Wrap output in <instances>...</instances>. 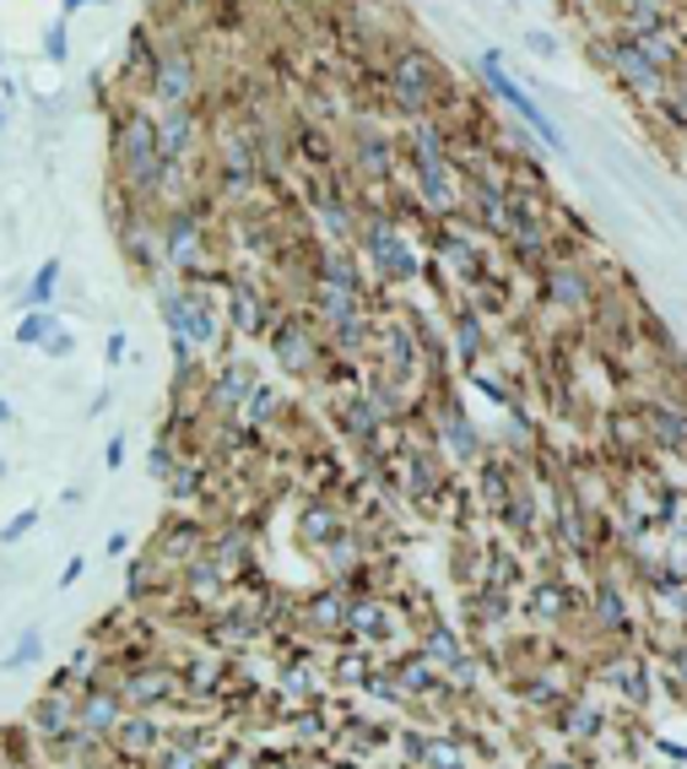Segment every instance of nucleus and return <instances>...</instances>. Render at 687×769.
I'll return each mask as SVG.
<instances>
[{
    "label": "nucleus",
    "instance_id": "nucleus-6",
    "mask_svg": "<svg viewBox=\"0 0 687 769\" xmlns=\"http://www.w3.org/2000/svg\"><path fill=\"white\" fill-rule=\"evenodd\" d=\"M396 628H401V617H396L390 597H347V639L341 645L374 650V645H390Z\"/></svg>",
    "mask_w": 687,
    "mask_h": 769
},
{
    "label": "nucleus",
    "instance_id": "nucleus-53",
    "mask_svg": "<svg viewBox=\"0 0 687 769\" xmlns=\"http://www.w3.org/2000/svg\"><path fill=\"white\" fill-rule=\"evenodd\" d=\"M0 429H16V407H11L5 396H0Z\"/></svg>",
    "mask_w": 687,
    "mask_h": 769
},
{
    "label": "nucleus",
    "instance_id": "nucleus-38",
    "mask_svg": "<svg viewBox=\"0 0 687 769\" xmlns=\"http://www.w3.org/2000/svg\"><path fill=\"white\" fill-rule=\"evenodd\" d=\"M320 283H330V288H347V293H358V299H363L358 266H352V255H341V250H325V255H320Z\"/></svg>",
    "mask_w": 687,
    "mask_h": 769
},
{
    "label": "nucleus",
    "instance_id": "nucleus-21",
    "mask_svg": "<svg viewBox=\"0 0 687 769\" xmlns=\"http://www.w3.org/2000/svg\"><path fill=\"white\" fill-rule=\"evenodd\" d=\"M417 650H422V656H427L438 672H449V666H455V661H460L471 645H466V634H460L455 623H444V617L433 613L422 628H417Z\"/></svg>",
    "mask_w": 687,
    "mask_h": 769
},
{
    "label": "nucleus",
    "instance_id": "nucleus-31",
    "mask_svg": "<svg viewBox=\"0 0 687 769\" xmlns=\"http://www.w3.org/2000/svg\"><path fill=\"white\" fill-rule=\"evenodd\" d=\"M228 309H233V325L244 331V336H272V309L261 304V293L255 288H233V299H228Z\"/></svg>",
    "mask_w": 687,
    "mask_h": 769
},
{
    "label": "nucleus",
    "instance_id": "nucleus-4",
    "mask_svg": "<svg viewBox=\"0 0 687 769\" xmlns=\"http://www.w3.org/2000/svg\"><path fill=\"white\" fill-rule=\"evenodd\" d=\"M520 613L531 617L537 628H574L584 617V591H574L568 575H537V580H526Z\"/></svg>",
    "mask_w": 687,
    "mask_h": 769
},
{
    "label": "nucleus",
    "instance_id": "nucleus-2",
    "mask_svg": "<svg viewBox=\"0 0 687 769\" xmlns=\"http://www.w3.org/2000/svg\"><path fill=\"white\" fill-rule=\"evenodd\" d=\"M114 157H120V179L131 184V195H152L162 184V168H168V157L157 147V120L131 115L114 136Z\"/></svg>",
    "mask_w": 687,
    "mask_h": 769
},
{
    "label": "nucleus",
    "instance_id": "nucleus-11",
    "mask_svg": "<svg viewBox=\"0 0 687 769\" xmlns=\"http://www.w3.org/2000/svg\"><path fill=\"white\" fill-rule=\"evenodd\" d=\"M292 617H298V628L309 639H347V591L341 586H325V591L303 597L292 608Z\"/></svg>",
    "mask_w": 687,
    "mask_h": 769
},
{
    "label": "nucleus",
    "instance_id": "nucleus-29",
    "mask_svg": "<svg viewBox=\"0 0 687 769\" xmlns=\"http://www.w3.org/2000/svg\"><path fill=\"white\" fill-rule=\"evenodd\" d=\"M417 173H422V195L433 201V212H455V190H449L444 157L427 147V136H422V163H417Z\"/></svg>",
    "mask_w": 687,
    "mask_h": 769
},
{
    "label": "nucleus",
    "instance_id": "nucleus-58",
    "mask_svg": "<svg viewBox=\"0 0 687 769\" xmlns=\"http://www.w3.org/2000/svg\"><path fill=\"white\" fill-rule=\"evenodd\" d=\"M287 5H298V0H287Z\"/></svg>",
    "mask_w": 687,
    "mask_h": 769
},
{
    "label": "nucleus",
    "instance_id": "nucleus-3",
    "mask_svg": "<svg viewBox=\"0 0 687 769\" xmlns=\"http://www.w3.org/2000/svg\"><path fill=\"white\" fill-rule=\"evenodd\" d=\"M114 694L125 699V710H141V716H168L184 688H179V666L162 661V656H146V661H131L114 683Z\"/></svg>",
    "mask_w": 687,
    "mask_h": 769
},
{
    "label": "nucleus",
    "instance_id": "nucleus-59",
    "mask_svg": "<svg viewBox=\"0 0 687 769\" xmlns=\"http://www.w3.org/2000/svg\"><path fill=\"white\" fill-rule=\"evenodd\" d=\"M190 5H201V0H190Z\"/></svg>",
    "mask_w": 687,
    "mask_h": 769
},
{
    "label": "nucleus",
    "instance_id": "nucleus-18",
    "mask_svg": "<svg viewBox=\"0 0 687 769\" xmlns=\"http://www.w3.org/2000/svg\"><path fill=\"white\" fill-rule=\"evenodd\" d=\"M179 688H184V699H222L228 694V661L217 656V650H201V656H190L184 666H179Z\"/></svg>",
    "mask_w": 687,
    "mask_h": 769
},
{
    "label": "nucleus",
    "instance_id": "nucleus-26",
    "mask_svg": "<svg viewBox=\"0 0 687 769\" xmlns=\"http://www.w3.org/2000/svg\"><path fill=\"white\" fill-rule=\"evenodd\" d=\"M433 76H438V71H433L422 55H401V65H396V93H401V104H407V109H422V104H427Z\"/></svg>",
    "mask_w": 687,
    "mask_h": 769
},
{
    "label": "nucleus",
    "instance_id": "nucleus-44",
    "mask_svg": "<svg viewBox=\"0 0 687 769\" xmlns=\"http://www.w3.org/2000/svg\"><path fill=\"white\" fill-rule=\"evenodd\" d=\"M552 293H557V304H579V299H584V283H579L574 272H557V277H552Z\"/></svg>",
    "mask_w": 687,
    "mask_h": 769
},
{
    "label": "nucleus",
    "instance_id": "nucleus-15",
    "mask_svg": "<svg viewBox=\"0 0 687 769\" xmlns=\"http://www.w3.org/2000/svg\"><path fill=\"white\" fill-rule=\"evenodd\" d=\"M173 591H179V575H173L152 548L125 564V602H131V608H152L157 597H173Z\"/></svg>",
    "mask_w": 687,
    "mask_h": 769
},
{
    "label": "nucleus",
    "instance_id": "nucleus-50",
    "mask_svg": "<svg viewBox=\"0 0 687 769\" xmlns=\"http://www.w3.org/2000/svg\"><path fill=\"white\" fill-rule=\"evenodd\" d=\"M71 352H76V336L71 331H55V341L44 347V358H71Z\"/></svg>",
    "mask_w": 687,
    "mask_h": 769
},
{
    "label": "nucleus",
    "instance_id": "nucleus-52",
    "mask_svg": "<svg viewBox=\"0 0 687 769\" xmlns=\"http://www.w3.org/2000/svg\"><path fill=\"white\" fill-rule=\"evenodd\" d=\"M104 553H109V558H125V553H131V537H125V531H109Z\"/></svg>",
    "mask_w": 687,
    "mask_h": 769
},
{
    "label": "nucleus",
    "instance_id": "nucleus-47",
    "mask_svg": "<svg viewBox=\"0 0 687 769\" xmlns=\"http://www.w3.org/2000/svg\"><path fill=\"white\" fill-rule=\"evenodd\" d=\"M44 55H49V60H55V65H60V60H65V16H60V22H55V27H49V33H44Z\"/></svg>",
    "mask_w": 687,
    "mask_h": 769
},
{
    "label": "nucleus",
    "instance_id": "nucleus-41",
    "mask_svg": "<svg viewBox=\"0 0 687 769\" xmlns=\"http://www.w3.org/2000/svg\"><path fill=\"white\" fill-rule=\"evenodd\" d=\"M385 358H390L396 380H412L417 352H412V336H407V331H390V336H385Z\"/></svg>",
    "mask_w": 687,
    "mask_h": 769
},
{
    "label": "nucleus",
    "instance_id": "nucleus-57",
    "mask_svg": "<svg viewBox=\"0 0 687 769\" xmlns=\"http://www.w3.org/2000/svg\"><path fill=\"white\" fill-rule=\"evenodd\" d=\"M672 769H687V765H672Z\"/></svg>",
    "mask_w": 687,
    "mask_h": 769
},
{
    "label": "nucleus",
    "instance_id": "nucleus-37",
    "mask_svg": "<svg viewBox=\"0 0 687 769\" xmlns=\"http://www.w3.org/2000/svg\"><path fill=\"white\" fill-rule=\"evenodd\" d=\"M281 407V396H276V385H250V396H244V407H239V423L244 429H266L272 423V412Z\"/></svg>",
    "mask_w": 687,
    "mask_h": 769
},
{
    "label": "nucleus",
    "instance_id": "nucleus-32",
    "mask_svg": "<svg viewBox=\"0 0 687 769\" xmlns=\"http://www.w3.org/2000/svg\"><path fill=\"white\" fill-rule=\"evenodd\" d=\"M60 255H49L38 272H33V283H27V293H22V314H33V309H55V293H60Z\"/></svg>",
    "mask_w": 687,
    "mask_h": 769
},
{
    "label": "nucleus",
    "instance_id": "nucleus-36",
    "mask_svg": "<svg viewBox=\"0 0 687 769\" xmlns=\"http://www.w3.org/2000/svg\"><path fill=\"white\" fill-rule=\"evenodd\" d=\"M287 732H292V743H303V748H320V743H330V726H325V710H320V705H303V710H292V716H287Z\"/></svg>",
    "mask_w": 687,
    "mask_h": 769
},
{
    "label": "nucleus",
    "instance_id": "nucleus-45",
    "mask_svg": "<svg viewBox=\"0 0 687 769\" xmlns=\"http://www.w3.org/2000/svg\"><path fill=\"white\" fill-rule=\"evenodd\" d=\"M650 748H655L661 759H672V765H687V743H683V737H661V732H655V737H650Z\"/></svg>",
    "mask_w": 687,
    "mask_h": 769
},
{
    "label": "nucleus",
    "instance_id": "nucleus-48",
    "mask_svg": "<svg viewBox=\"0 0 687 769\" xmlns=\"http://www.w3.org/2000/svg\"><path fill=\"white\" fill-rule=\"evenodd\" d=\"M82 575H87V553H71V558H65V569H60V591H71Z\"/></svg>",
    "mask_w": 687,
    "mask_h": 769
},
{
    "label": "nucleus",
    "instance_id": "nucleus-1",
    "mask_svg": "<svg viewBox=\"0 0 687 769\" xmlns=\"http://www.w3.org/2000/svg\"><path fill=\"white\" fill-rule=\"evenodd\" d=\"M584 677L595 683V688H606L628 716H644L650 710V699H655V688H661V677H655V661H650V650L644 645H606L590 666H584Z\"/></svg>",
    "mask_w": 687,
    "mask_h": 769
},
{
    "label": "nucleus",
    "instance_id": "nucleus-34",
    "mask_svg": "<svg viewBox=\"0 0 687 769\" xmlns=\"http://www.w3.org/2000/svg\"><path fill=\"white\" fill-rule=\"evenodd\" d=\"M162 488H168V509H173V504H195V498H201V488H206V466H201V461H179L173 471H168V482H162Z\"/></svg>",
    "mask_w": 687,
    "mask_h": 769
},
{
    "label": "nucleus",
    "instance_id": "nucleus-35",
    "mask_svg": "<svg viewBox=\"0 0 687 769\" xmlns=\"http://www.w3.org/2000/svg\"><path fill=\"white\" fill-rule=\"evenodd\" d=\"M444 440H449L455 461H477V456H482V440L471 434V423H466V412H460L455 401L444 407Z\"/></svg>",
    "mask_w": 687,
    "mask_h": 769
},
{
    "label": "nucleus",
    "instance_id": "nucleus-33",
    "mask_svg": "<svg viewBox=\"0 0 687 769\" xmlns=\"http://www.w3.org/2000/svg\"><path fill=\"white\" fill-rule=\"evenodd\" d=\"M190 142H195V131H190V115L184 109H168L162 120H157V147L168 163H179V157L190 153Z\"/></svg>",
    "mask_w": 687,
    "mask_h": 769
},
{
    "label": "nucleus",
    "instance_id": "nucleus-43",
    "mask_svg": "<svg viewBox=\"0 0 687 769\" xmlns=\"http://www.w3.org/2000/svg\"><path fill=\"white\" fill-rule=\"evenodd\" d=\"M482 347H487V341H482V325H477L471 314H460V352L477 363V358H482Z\"/></svg>",
    "mask_w": 687,
    "mask_h": 769
},
{
    "label": "nucleus",
    "instance_id": "nucleus-16",
    "mask_svg": "<svg viewBox=\"0 0 687 769\" xmlns=\"http://www.w3.org/2000/svg\"><path fill=\"white\" fill-rule=\"evenodd\" d=\"M120 716H125V699L114 694V683H93V688L76 694V732H93V737L109 743Z\"/></svg>",
    "mask_w": 687,
    "mask_h": 769
},
{
    "label": "nucleus",
    "instance_id": "nucleus-9",
    "mask_svg": "<svg viewBox=\"0 0 687 769\" xmlns=\"http://www.w3.org/2000/svg\"><path fill=\"white\" fill-rule=\"evenodd\" d=\"M201 255H206V228H201V217L190 212V206H173L168 212V223H162V261L173 266V272H201Z\"/></svg>",
    "mask_w": 687,
    "mask_h": 769
},
{
    "label": "nucleus",
    "instance_id": "nucleus-17",
    "mask_svg": "<svg viewBox=\"0 0 687 769\" xmlns=\"http://www.w3.org/2000/svg\"><path fill=\"white\" fill-rule=\"evenodd\" d=\"M272 358L281 363V374L303 380V374L314 369V358H320V341H314V331H309V325L281 320V325L272 331Z\"/></svg>",
    "mask_w": 687,
    "mask_h": 769
},
{
    "label": "nucleus",
    "instance_id": "nucleus-40",
    "mask_svg": "<svg viewBox=\"0 0 687 769\" xmlns=\"http://www.w3.org/2000/svg\"><path fill=\"white\" fill-rule=\"evenodd\" d=\"M38 520H44V509H38V504H22L11 520H0V548H22V542L38 531Z\"/></svg>",
    "mask_w": 687,
    "mask_h": 769
},
{
    "label": "nucleus",
    "instance_id": "nucleus-30",
    "mask_svg": "<svg viewBox=\"0 0 687 769\" xmlns=\"http://www.w3.org/2000/svg\"><path fill=\"white\" fill-rule=\"evenodd\" d=\"M320 688H330V683H320V672L314 666H303V661H287L281 666V705H320Z\"/></svg>",
    "mask_w": 687,
    "mask_h": 769
},
{
    "label": "nucleus",
    "instance_id": "nucleus-23",
    "mask_svg": "<svg viewBox=\"0 0 687 769\" xmlns=\"http://www.w3.org/2000/svg\"><path fill=\"white\" fill-rule=\"evenodd\" d=\"M369 558H374V553H369V537H363V531H341V537L320 553V569H325L330 586H341V580H347L352 569H363Z\"/></svg>",
    "mask_w": 687,
    "mask_h": 769
},
{
    "label": "nucleus",
    "instance_id": "nucleus-19",
    "mask_svg": "<svg viewBox=\"0 0 687 769\" xmlns=\"http://www.w3.org/2000/svg\"><path fill=\"white\" fill-rule=\"evenodd\" d=\"M417 765H422V769H477L471 732H460V726L427 732V737H422V754H417Z\"/></svg>",
    "mask_w": 687,
    "mask_h": 769
},
{
    "label": "nucleus",
    "instance_id": "nucleus-25",
    "mask_svg": "<svg viewBox=\"0 0 687 769\" xmlns=\"http://www.w3.org/2000/svg\"><path fill=\"white\" fill-rule=\"evenodd\" d=\"M250 385H255L250 363H222V369L212 374V390H206V401H212L217 412H233V418H239V407H244Z\"/></svg>",
    "mask_w": 687,
    "mask_h": 769
},
{
    "label": "nucleus",
    "instance_id": "nucleus-49",
    "mask_svg": "<svg viewBox=\"0 0 687 769\" xmlns=\"http://www.w3.org/2000/svg\"><path fill=\"white\" fill-rule=\"evenodd\" d=\"M125 445H131L125 434H109V445H104V466H109V471H120V466H125Z\"/></svg>",
    "mask_w": 687,
    "mask_h": 769
},
{
    "label": "nucleus",
    "instance_id": "nucleus-42",
    "mask_svg": "<svg viewBox=\"0 0 687 769\" xmlns=\"http://www.w3.org/2000/svg\"><path fill=\"white\" fill-rule=\"evenodd\" d=\"M358 163H363L369 173H385V168H390V147H385L379 136L363 131V136H358Z\"/></svg>",
    "mask_w": 687,
    "mask_h": 769
},
{
    "label": "nucleus",
    "instance_id": "nucleus-22",
    "mask_svg": "<svg viewBox=\"0 0 687 769\" xmlns=\"http://www.w3.org/2000/svg\"><path fill=\"white\" fill-rule=\"evenodd\" d=\"M152 87H157V98H162L168 109H184L190 93H195V71H190V60H184V55H157V65H152Z\"/></svg>",
    "mask_w": 687,
    "mask_h": 769
},
{
    "label": "nucleus",
    "instance_id": "nucleus-46",
    "mask_svg": "<svg viewBox=\"0 0 687 769\" xmlns=\"http://www.w3.org/2000/svg\"><path fill=\"white\" fill-rule=\"evenodd\" d=\"M125 352H131V336H125V331H109V341H104V363H109V369H120V363H125Z\"/></svg>",
    "mask_w": 687,
    "mask_h": 769
},
{
    "label": "nucleus",
    "instance_id": "nucleus-27",
    "mask_svg": "<svg viewBox=\"0 0 687 769\" xmlns=\"http://www.w3.org/2000/svg\"><path fill=\"white\" fill-rule=\"evenodd\" d=\"M477 488H482V509H487V515L498 520V515H504V504L515 498L520 477H515V471H509L504 461H487L482 471H477Z\"/></svg>",
    "mask_w": 687,
    "mask_h": 769
},
{
    "label": "nucleus",
    "instance_id": "nucleus-56",
    "mask_svg": "<svg viewBox=\"0 0 687 769\" xmlns=\"http://www.w3.org/2000/svg\"><path fill=\"white\" fill-rule=\"evenodd\" d=\"M5 471H11V466H5V456H0V482H5Z\"/></svg>",
    "mask_w": 687,
    "mask_h": 769
},
{
    "label": "nucleus",
    "instance_id": "nucleus-12",
    "mask_svg": "<svg viewBox=\"0 0 687 769\" xmlns=\"http://www.w3.org/2000/svg\"><path fill=\"white\" fill-rule=\"evenodd\" d=\"M363 250L374 255L379 277H385V283H396V288H401V283H412L417 272H422V261L412 255V244H407L390 223H374V228H369V239H363Z\"/></svg>",
    "mask_w": 687,
    "mask_h": 769
},
{
    "label": "nucleus",
    "instance_id": "nucleus-10",
    "mask_svg": "<svg viewBox=\"0 0 687 769\" xmlns=\"http://www.w3.org/2000/svg\"><path fill=\"white\" fill-rule=\"evenodd\" d=\"M482 76H487V87H493V93H498V98H504V104H509V109H515V115H520V120H526V125H531V131L547 142V147H557V153H563V136H557V125H552L547 115L531 104V93H526L520 82H509V76H504L498 55H482Z\"/></svg>",
    "mask_w": 687,
    "mask_h": 769
},
{
    "label": "nucleus",
    "instance_id": "nucleus-20",
    "mask_svg": "<svg viewBox=\"0 0 687 769\" xmlns=\"http://www.w3.org/2000/svg\"><path fill=\"white\" fill-rule=\"evenodd\" d=\"M184 320H190V347H217L222 341V304L212 288L184 283Z\"/></svg>",
    "mask_w": 687,
    "mask_h": 769
},
{
    "label": "nucleus",
    "instance_id": "nucleus-54",
    "mask_svg": "<svg viewBox=\"0 0 687 769\" xmlns=\"http://www.w3.org/2000/svg\"><path fill=\"white\" fill-rule=\"evenodd\" d=\"M60 5H65V16H71V11H82V5H87V0H60Z\"/></svg>",
    "mask_w": 687,
    "mask_h": 769
},
{
    "label": "nucleus",
    "instance_id": "nucleus-8",
    "mask_svg": "<svg viewBox=\"0 0 687 769\" xmlns=\"http://www.w3.org/2000/svg\"><path fill=\"white\" fill-rule=\"evenodd\" d=\"M162 743H168L162 716H141V710H125L120 726H114V737H109V748H114L120 765H152L162 754Z\"/></svg>",
    "mask_w": 687,
    "mask_h": 769
},
{
    "label": "nucleus",
    "instance_id": "nucleus-55",
    "mask_svg": "<svg viewBox=\"0 0 687 769\" xmlns=\"http://www.w3.org/2000/svg\"><path fill=\"white\" fill-rule=\"evenodd\" d=\"M677 634H683V645H687V613H683V617H677Z\"/></svg>",
    "mask_w": 687,
    "mask_h": 769
},
{
    "label": "nucleus",
    "instance_id": "nucleus-39",
    "mask_svg": "<svg viewBox=\"0 0 687 769\" xmlns=\"http://www.w3.org/2000/svg\"><path fill=\"white\" fill-rule=\"evenodd\" d=\"M55 331H60L55 309H33V314H22V320H16V347H49V341H55Z\"/></svg>",
    "mask_w": 687,
    "mask_h": 769
},
{
    "label": "nucleus",
    "instance_id": "nucleus-28",
    "mask_svg": "<svg viewBox=\"0 0 687 769\" xmlns=\"http://www.w3.org/2000/svg\"><path fill=\"white\" fill-rule=\"evenodd\" d=\"M38 661H44V628L27 623V628L11 639V650H0V672H5V677H22V672H33Z\"/></svg>",
    "mask_w": 687,
    "mask_h": 769
},
{
    "label": "nucleus",
    "instance_id": "nucleus-24",
    "mask_svg": "<svg viewBox=\"0 0 687 769\" xmlns=\"http://www.w3.org/2000/svg\"><path fill=\"white\" fill-rule=\"evenodd\" d=\"M374 650H363V645H341L336 650V661H330V688H341V694H363L369 688V677H374Z\"/></svg>",
    "mask_w": 687,
    "mask_h": 769
},
{
    "label": "nucleus",
    "instance_id": "nucleus-13",
    "mask_svg": "<svg viewBox=\"0 0 687 769\" xmlns=\"http://www.w3.org/2000/svg\"><path fill=\"white\" fill-rule=\"evenodd\" d=\"M27 732L38 737V748H55L65 732H76V694L65 688H44L27 710Z\"/></svg>",
    "mask_w": 687,
    "mask_h": 769
},
{
    "label": "nucleus",
    "instance_id": "nucleus-14",
    "mask_svg": "<svg viewBox=\"0 0 687 769\" xmlns=\"http://www.w3.org/2000/svg\"><path fill=\"white\" fill-rule=\"evenodd\" d=\"M292 526H298V542H303V548L325 553L341 531H352V515H347L341 504H330V498H303Z\"/></svg>",
    "mask_w": 687,
    "mask_h": 769
},
{
    "label": "nucleus",
    "instance_id": "nucleus-7",
    "mask_svg": "<svg viewBox=\"0 0 687 769\" xmlns=\"http://www.w3.org/2000/svg\"><path fill=\"white\" fill-rule=\"evenodd\" d=\"M206 542H212V526H206V520H190V515H173V509H168V520H162L157 537H152V553L179 575L184 564H195V558L206 553Z\"/></svg>",
    "mask_w": 687,
    "mask_h": 769
},
{
    "label": "nucleus",
    "instance_id": "nucleus-5",
    "mask_svg": "<svg viewBox=\"0 0 687 769\" xmlns=\"http://www.w3.org/2000/svg\"><path fill=\"white\" fill-rule=\"evenodd\" d=\"M547 721H552V732H557V737L568 743V754H574L579 765H584V748H590V743H595V737H601V732L612 726L606 705H601L595 694H584V688H574V694H568V699H563L557 710H552ZM584 769H590V765H584Z\"/></svg>",
    "mask_w": 687,
    "mask_h": 769
},
{
    "label": "nucleus",
    "instance_id": "nucleus-51",
    "mask_svg": "<svg viewBox=\"0 0 687 769\" xmlns=\"http://www.w3.org/2000/svg\"><path fill=\"white\" fill-rule=\"evenodd\" d=\"M531 769H584V765H579L574 754H547V759H537Z\"/></svg>",
    "mask_w": 687,
    "mask_h": 769
}]
</instances>
